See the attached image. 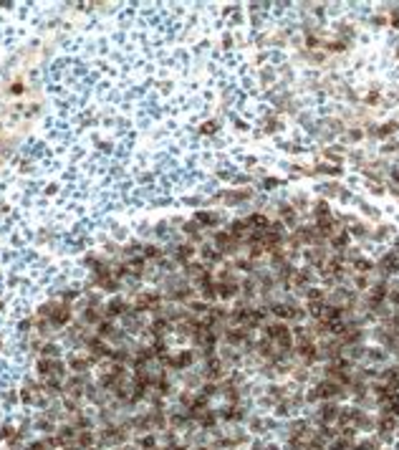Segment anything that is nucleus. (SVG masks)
I'll use <instances>...</instances> for the list:
<instances>
[{"mask_svg": "<svg viewBox=\"0 0 399 450\" xmlns=\"http://www.w3.org/2000/svg\"><path fill=\"white\" fill-rule=\"evenodd\" d=\"M331 450H351V440H346V438H336L331 443Z\"/></svg>", "mask_w": 399, "mask_h": 450, "instance_id": "3", "label": "nucleus"}, {"mask_svg": "<svg viewBox=\"0 0 399 450\" xmlns=\"http://www.w3.org/2000/svg\"><path fill=\"white\" fill-rule=\"evenodd\" d=\"M338 410H341V407H336L333 402H324V405L319 407V417H321V423H324V425L336 423V420H338Z\"/></svg>", "mask_w": 399, "mask_h": 450, "instance_id": "1", "label": "nucleus"}, {"mask_svg": "<svg viewBox=\"0 0 399 450\" xmlns=\"http://www.w3.org/2000/svg\"><path fill=\"white\" fill-rule=\"evenodd\" d=\"M43 354H46V357H56V347H53V344H46V347H43Z\"/></svg>", "mask_w": 399, "mask_h": 450, "instance_id": "4", "label": "nucleus"}, {"mask_svg": "<svg viewBox=\"0 0 399 450\" xmlns=\"http://www.w3.org/2000/svg\"><path fill=\"white\" fill-rule=\"evenodd\" d=\"M222 370H225V367H222V362H220V359H210L202 375H205V379H207V382H215V379H220V377H222Z\"/></svg>", "mask_w": 399, "mask_h": 450, "instance_id": "2", "label": "nucleus"}]
</instances>
